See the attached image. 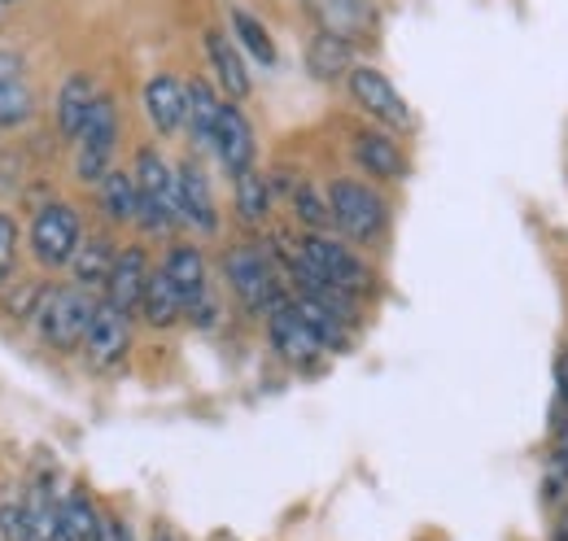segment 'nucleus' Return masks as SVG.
Here are the masks:
<instances>
[{"label": "nucleus", "mask_w": 568, "mask_h": 541, "mask_svg": "<svg viewBox=\"0 0 568 541\" xmlns=\"http://www.w3.org/2000/svg\"><path fill=\"white\" fill-rule=\"evenodd\" d=\"M101 302H92L88 288L79 284H58V288H44L40 302H36V333L49 349H62V354H74L83 349L88 340V328H92V315H97Z\"/></svg>", "instance_id": "nucleus-1"}, {"label": "nucleus", "mask_w": 568, "mask_h": 541, "mask_svg": "<svg viewBox=\"0 0 568 541\" xmlns=\"http://www.w3.org/2000/svg\"><path fill=\"white\" fill-rule=\"evenodd\" d=\"M223 275H227V288L236 293V302H241L250 315H272L284 297H288L281 288V267H276V258H272L267 249H258V245H236V249H227Z\"/></svg>", "instance_id": "nucleus-2"}, {"label": "nucleus", "mask_w": 568, "mask_h": 541, "mask_svg": "<svg viewBox=\"0 0 568 541\" xmlns=\"http://www.w3.org/2000/svg\"><path fill=\"white\" fill-rule=\"evenodd\" d=\"M132 175H136V188H141V218L136 223L149 236L175 232L180 227V197H175V171L166 166V157L153 144H144L136 153Z\"/></svg>", "instance_id": "nucleus-3"}, {"label": "nucleus", "mask_w": 568, "mask_h": 541, "mask_svg": "<svg viewBox=\"0 0 568 541\" xmlns=\"http://www.w3.org/2000/svg\"><path fill=\"white\" fill-rule=\"evenodd\" d=\"M328 210H333V227L342 236H351L358 245H372L385 223H389V205L376 188L358 184V180H337L328 184Z\"/></svg>", "instance_id": "nucleus-4"}, {"label": "nucleus", "mask_w": 568, "mask_h": 541, "mask_svg": "<svg viewBox=\"0 0 568 541\" xmlns=\"http://www.w3.org/2000/svg\"><path fill=\"white\" fill-rule=\"evenodd\" d=\"M162 270L171 275L180 302H184V319L197 324V328H214V293H211V270H206V258L197 245H171L166 258H162Z\"/></svg>", "instance_id": "nucleus-5"}, {"label": "nucleus", "mask_w": 568, "mask_h": 541, "mask_svg": "<svg viewBox=\"0 0 568 541\" xmlns=\"http://www.w3.org/2000/svg\"><path fill=\"white\" fill-rule=\"evenodd\" d=\"M74 175L79 184H101L110 171H114V149H119V110L110 96H97L92 105V119L83 135L74 140Z\"/></svg>", "instance_id": "nucleus-6"}, {"label": "nucleus", "mask_w": 568, "mask_h": 541, "mask_svg": "<svg viewBox=\"0 0 568 541\" xmlns=\"http://www.w3.org/2000/svg\"><path fill=\"white\" fill-rule=\"evenodd\" d=\"M83 245L79 210L67 202H49L31 218V254L40 267H71L74 249Z\"/></svg>", "instance_id": "nucleus-7"}, {"label": "nucleus", "mask_w": 568, "mask_h": 541, "mask_svg": "<svg viewBox=\"0 0 568 541\" xmlns=\"http://www.w3.org/2000/svg\"><path fill=\"white\" fill-rule=\"evenodd\" d=\"M302 249H306V258L315 263V270L324 275V284H333L337 293H346V297H363V293H372V267L358 258L351 245H342L337 236H328V232H306L302 236Z\"/></svg>", "instance_id": "nucleus-8"}, {"label": "nucleus", "mask_w": 568, "mask_h": 541, "mask_svg": "<svg viewBox=\"0 0 568 541\" xmlns=\"http://www.w3.org/2000/svg\"><path fill=\"white\" fill-rule=\"evenodd\" d=\"M351 96H355V105L367 114V119H376V123H385V127H394V132H407L412 127V105L403 101V92L381 74L376 67H358L351 70Z\"/></svg>", "instance_id": "nucleus-9"}, {"label": "nucleus", "mask_w": 568, "mask_h": 541, "mask_svg": "<svg viewBox=\"0 0 568 541\" xmlns=\"http://www.w3.org/2000/svg\"><path fill=\"white\" fill-rule=\"evenodd\" d=\"M267 340H272V349L281 354L284 363H293V367H306V363H315L328 349L320 340V333H315V324L302 315L297 297H284L281 306L267 315Z\"/></svg>", "instance_id": "nucleus-10"}, {"label": "nucleus", "mask_w": 568, "mask_h": 541, "mask_svg": "<svg viewBox=\"0 0 568 541\" xmlns=\"http://www.w3.org/2000/svg\"><path fill=\"white\" fill-rule=\"evenodd\" d=\"M132 349V315H123L119 306L101 302L97 315H92V328L83 340V358L97 367V371H114Z\"/></svg>", "instance_id": "nucleus-11"}, {"label": "nucleus", "mask_w": 568, "mask_h": 541, "mask_svg": "<svg viewBox=\"0 0 568 541\" xmlns=\"http://www.w3.org/2000/svg\"><path fill=\"white\" fill-rule=\"evenodd\" d=\"M175 197H180V223L202 232V236H214L219 232V210H214V193L211 180L197 162H180L175 166Z\"/></svg>", "instance_id": "nucleus-12"}, {"label": "nucleus", "mask_w": 568, "mask_h": 541, "mask_svg": "<svg viewBox=\"0 0 568 541\" xmlns=\"http://www.w3.org/2000/svg\"><path fill=\"white\" fill-rule=\"evenodd\" d=\"M211 149H214V157H219V166H223L232 180L254 166V127H250V119H245L232 101H223V114H219Z\"/></svg>", "instance_id": "nucleus-13"}, {"label": "nucleus", "mask_w": 568, "mask_h": 541, "mask_svg": "<svg viewBox=\"0 0 568 541\" xmlns=\"http://www.w3.org/2000/svg\"><path fill=\"white\" fill-rule=\"evenodd\" d=\"M351 153H355L358 171L372 175V180H381V184L407 180V157H403L398 140L389 132H358L355 144H351Z\"/></svg>", "instance_id": "nucleus-14"}, {"label": "nucleus", "mask_w": 568, "mask_h": 541, "mask_svg": "<svg viewBox=\"0 0 568 541\" xmlns=\"http://www.w3.org/2000/svg\"><path fill=\"white\" fill-rule=\"evenodd\" d=\"M149 258H144V249H119V258H114V270H110V279H105V302L110 306H119L123 315H136L144 302V284H149Z\"/></svg>", "instance_id": "nucleus-15"}, {"label": "nucleus", "mask_w": 568, "mask_h": 541, "mask_svg": "<svg viewBox=\"0 0 568 541\" xmlns=\"http://www.w3.org/2000/svg\"><path fill=\"white\" fill-rule=\"evenodd\" d=\"M184 110H189V96H184V83L175 74H153L144 83V119L153 123L158 135H175L184 127Z\"/></svg>", "instance_id": "nucleus-16"}, {"label": "nucleus", "mask_w": 568, "mask_h": 541, "mask_svg": "<svg viewBox=\"0 0 568 541\" xmlns=\"http://www.w3.org/2000/svg\"><path fill=\"white\" fill-rule=\"evenodd\" d=\"M206 62H211L214 79L223 88L227 101H245L250 96V70H245V58H241V44L223 31H206Z\"/></svg>", "instance_id": "nucleus-17"}, {"label": "nucleus", "mask_w": 568, "mask_h": 541, "mask_svg": "<svg viewBox=\"0 0 568 541\" xmlns=\"http://www.w3.org/2000/svg\"><path fill=\"white\" fill-rule=\"evenodd\" d=\"M184 96H189L184 127H189V135H193L202 149H211L219 114H223V96L214 92V83H206V79H189V83H184Z\"/></svg>", "instance_id": "nucleus-18"}, {"label": "nucleus", "mask_w": 568, "mask_h": 541, "mask_svg": "<svg viewBox=\"0 0 568 541\" xmlns=\"http://www.w3.org/2000/svg\"><path fill=\"white\" fill-rule=\"evenodd\" d=\"M306 70H311L320 83L351 79V70H355V49H351V40L320 31V35L306 44Z\"/></svg>", "instance_id": "nucleus-19"}, {"label": "nucleus", "mask_w": 568, "mask_h": 541, "mask_svg": "<svg viewBox=\"0 0 568 541\" xmlns=\"http://www.w3.org/2000/svg\"><path fill=\"white\" fill-rule=\"evenodd\" d=\"M97 88H92V79L88 74H71L67 83H62V92H58V127L67 140H79L83 127H88V119H92V105H97Z\"/></svg>", "instance_id": "nucleus-20"}, {"label": "nucleus", "mask_w": 568, "mask_h": 541, "mask_svg": "<svg viewBox=\"0 0 568 541\" xmlns=\"http://www.w3.org/2000/svg\"><path fill=\"white\" fill-rule=\"evenodd\" d=\"M141 315L149 328H175L184 319V302L171 284V275L162 267L149 270V284H144V302H141Z\"/></svg>", "instance_id": "nucleus-21"}, {"label": "nucleus", "mask_w": 568, "mask_h": 541, "mask_svg": "<svg viewBox=\"0 0 568 541\" xmlns=\"http://www.w3.org/2000/svg\"><path fill=\"white\" fill-rule=\"evenodd\" d=\"M97 197L110 223H136L141 218V188H136V175L132 171H110L101 184H97Z\"/></svg>", "instance_id": "nucleus-22"}, {"label": "nucleus", "mask_w": 568, "mask_h": 541, "mask_svg": "<svg viewBox=\"0 0 568 541\" xmlns=\"http://www.w3.org/2000/svg\"><path fill=\"white\" fill-rule=\"evenodd\" d=\"M114 258H119V249H114L105 236H88L71 258L74 284H79V288H105V279H110V270H114Z\"/></svg>", "instance_id": "nucleus-23"}, {"label": "nucleus", "mask_w": 568, "mask_h": 541, "mask_svg": "<svg viewBox=\"0 0 568 541\" xmlns=\"http://www.w3.org/2000/svg\"><path fill=\"white\" fill-rule=\"evenodd\" d=\"M267 214H272V184L258 166H250L236 175V218L245 227H263Z\"/></svg>", "instance_id": "nucleus-24"}, {"label": "nucleus", "mask_w": 568, "mask_h": 541, "mask_svg": "<svg viewBox=\"0 0 568 541\" xmlns=\"http://www.w3.org/2000/svg\"><path fill=\"white\" fill-rule=\"evenodd\" d=\"M227 22H232V40H236V44H241L258 67H276V44H272L267 27H263L250 9H241V4H236V9L227 13Z\"/></svg>", "instance_id": "nucleus-25"}, {"label": "nucleus", "mask_w": 568, "mask_h": 541, "mask_svg": "<svg viewBox=\"0 0 568 541\" xmlns=\"http://www.w3.org/2000/svg\"><path fill=\"white\" fill-rule=\"evenodd\" d=\"M315 13L324 18V31L328 35H342V40H355L358 31L367 27L363 0H315Z\"/></svg>", "instance_id": "nucleus-26"}, {"label": "nucleus", "mask_w": 568, "mask_h": 541, "mask_svg": "<svg viewBox=\"0 0 568 541\" xmlns=\"http://www.w3.org/2000/svg\"><path fill=\"white\" fill-rule=\"evenodd\" d=\"M293 214L306 232H328L333 227V210H328V193H320L315 184H297L293 188Z\"/></svg>", "instance_id": "nucleus-27"}, {"label": "nucleus", "mask_w": 568, "mask_h": 541, "mask_svg": "<svg viewBox=\"0 0 568 541\" xmlns=\"http://www.w3.org/2000/svg\"><path fill=\"white\" fill-rule=\"evenodd\" d=\"M36 114V92L18 79H0V127H22Z\"/></svg>", "instance_id": "nucleus-28"}, {"label": "nucleus", "mask_w": 568, "mask_h": 541, "mask_svg": "<svg viewBox=\"0 0 568 541\" xmlns=\"http://www.w3.org/2000/svg\"><path fill=\"white\" fill-rule=\"evenodd\" d=\"M62 520H67V533L71 541H97V524H101V511L92 507V498L83 489H74L62 498Z\"/></svg>", "instance_id": "nucleus-29"}, {"label": "nucleus", "mask_w": 568, "mask_h": 541, "mask_svg": "<svg viewBox=\"0 0 568 541\" xmlns=\"http://www.w3.org/2000/svg\"><path fill=\"white\" fill-rule=\"evenodd\" d=\"M0 538L36 541V533H31V516H27V502H4V507H0Z\"/></svg>", "instance_id": "nucleus-30"}, {"label": "nucleus", "mask_w": 568, "mask_h": 541, "mask_svg": "<svg viewBox=\"0 0 568 541\" xmlns=\"http://www.w3.org/2000/svg\"><path fill=\"white\" fill-rule=\"evenodd\" d=\"M18 267V223L9 214H0V284Z\"/></svg>", "instance_id": "nucleus-31"}, {"label": "nucleus", "mask_w": 568, "mask_h": 541, "mask_svg": "<svg viewBox=\"0 0 568 541\" xmlns=\"http://www.w3.org/2000/svg\"><path fill=\"white\" fill-rule=\"evenodd\" d=\"M551 468L568 484V410H556V437H551Z\"/></svg>", "instance_id": "nucleus-32"}, {"label": "nucleus", "mask_w": 568, "mask_h": 541, "mask_svg": "<svg viewBox=\"0 0 568 541\" xmlns=\"http://www.w3.org/2000/svg\"><path fill=\"white\" fill-rule=\"evenodd\" d=\"M128 524L114 516V511H101V524H97V541H123Z\"/></svg>", "instance_id": "nucleus-33"}, {"label": "nucleus", "mask_w": 568, "mask_h": 541, "mask_svg": "<svg viewBox=\"0 0 568 541\" xmlns=\"http://www.w3.org/2000/svg\"><path fill=\"white\" fill-rule=\"evenodd\" d=\"M556 389H560V406L568 410V354L556 363Z\"/></svg>", "instance_id": "nucleus-34"}, {"label": "nucleus", "mask_w": 568, "mask_h": 541, "mask_svg": "<svg viewBox=\"0 0 568 541\" xmlns=\"http://www.w3.org/2000/svg\"><path fill=\"white\" fill-rule=\"evenodd\" d=\"M18 70H22V62L13 53H0V79H18Z\"/></svg>", "instance_id": "nucleus-35"}, {"label": "nucleus", "mask_w": 568, "mask_h": 541, "mask_svg": "<svg viewBox=\"0 0 568 541\" xmlns=\"http://www.w3.org/2000/svg\"><path fill=\"white\" fill-rule=\"evenodd\" d=\"M551 541H568V511L551 524Z\"/></svg>", "instance_id": "nucleus-36"}, {"label": "nucleus", "mask_w": 568, "mask_h": 541, "mask_svg": "<svg viewBox=\"0 0 568 541\" xmlns=\"http://www.w3.org/2000/svg\"><path fill=\"white\" fill-rule=\"evenodd\" d=\"M149 541H175V538H171L166 529H158V533H153V538H149Z\"/></svg>", "instance_id": "nucleus-37"}, {"label": "nucleus", "mask_w": 568, "mask_h": 541, "mask_svg": "<svg viewBox=\"0 0 568 541\" xmlns=\"http://www.w3.org/2000/svg\"><path fill=\"white\" fill-rule=\"evenodd\" d=\"M123 541H136V538H132V529H128V533H123Z\"/></svg>", "instance_id": "nucleus-38"}, {"label": "nucleus", "mask_w": 568, "mask_h": 541, "mask_svg": "<svg viewBox=\"0 0 568 541\" xmlns=\"http://www.w3.org/2000/svg\"><path fill=\"white\" fill-rule=\"evenodd\" d=\"M4 4H18V0H0V9H4Z\"/></svg>", "instance_id": "nucleus-39"}, {"label": "nucleus", "mask_w": 568, "mask_h": 541, "mask_svg": "<svg viewBox=\"0 0 568 541\" xmlns=\"http://www.w3.org/2000/svg\"><path fill=\"white\" fill-rule=\"evenodd\" d=\"M0 541H4V538H0Z\"/></svg>", "instance_id": "nucleus-40"}]
</instances>
